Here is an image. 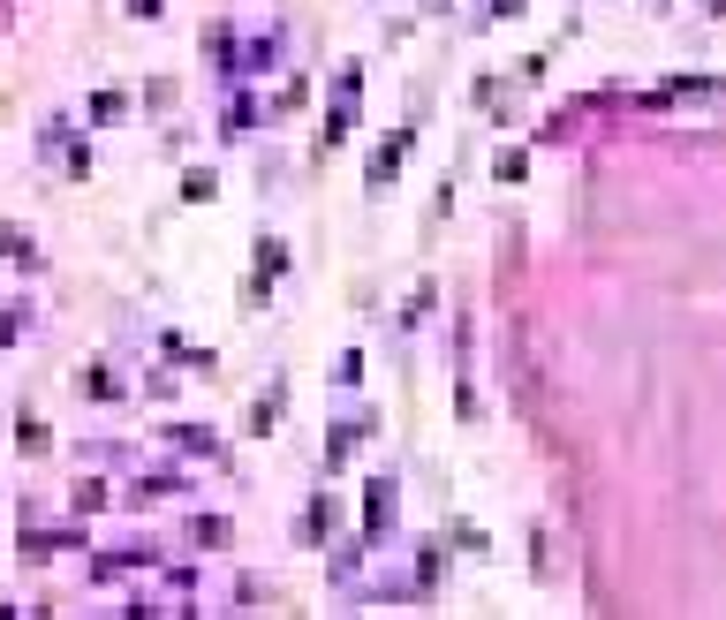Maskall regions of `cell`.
Instances as JSON below:
<instances>
[{"instance_id":"obj_3","label":"cell","mask_w":726,"mask_h":620,"mask_svg":"<svg viewBox=\"0 0 726 620\" xmlns=\"http://www.w3.org/2000/svg\"><path fill=\"white\" fill-rule=\"evenodd\" d=\"M280 265H288V250H280V235H265V242H258V273H265V280H273V273H280Z\"/></svg>"},{"instance_id":"obj_6","label":"cell","mask_w":726,"mask_h":620,"mask_svg":"<svg viewBox=\"0 0 726 620\" xmlns=\"http://www.w3.org/2000/svg\"><path fill=\"white\" fill-rule=\"evenodd\" d=\"M182 197H190V205H205V197H212V174H205V167L182 174Z\"/></svg>"},{"instance_id":"obj_5","label":"cell","mask_w":726,"mask_h":620,"mask_svg":"<svg viewBox=\"0 0 726 620\" xmlns=\"http://www.w3.org/2000/svg\"><path fill=\"white\" fill-rule=\"evenodd\" d=\"M84 394H99V401H114V394H121V379H114V371H84Z\"/></svg>"},{"instance_id":"obj_1","label":"cell","mask_w":726,"mask_h":620,"mask_svg":"<svg viewBox=\"0 0 726 620\" xmlns=\"http://www.w3.org/2000/svg\"><path fill=\"white\" fill-rule=\"evenodd\" d=\"M394 530V477H371V500H363V537Z\"/></svg>"},{"instance_id":"obj_7","label":"cell","mask_w":726,"mask_h":620,"mask_svg":"<svg viewBox=\"0 0 726 620\" xmlns=\"http://www.w3.org/2000/svg\"><path fill=\"white\" fill-rule=\"evenodd\" d=\"M76 507H84V515H91V507H106V484L84 477V484H76Z\"/></svg>"},{"instance_id":"obj_8","label":"cell","mask_w":726,"mask_h":620,"mask_svg":"<svg viewBox=\"0 0 726 620\" xmlns=\"http://www.w3.org/2000/svg\"><path fill=\"white\" fill-rule=\"evenodd\" d=\"M129 16H159V0H129Z\"/></svg>"},{"instance_id":"obj_4","label":"cell","mask_w":726,"mask_h":620,"mask_svg":"<svg viewBox=\"0 0 726 620\" xmlns=\"http://www.w3.org/2000/svg\"><path fill=\"white\" fill-rule=\"evenodd\" d=\"M46 447H53V431L38 424V416H23V454H46Z\"/></svg>"},{"instance_id":"obj_2","label":"cell","mask_w":726,"mask_h":620,"mask_svg":"<svg viewBox=\"0 0 726 620\" xmlns=\"http://www.w3.org/2000/svg\"><path fill=\"white\" fill-rule=\"evenodd\" d=\"M121 114H129V91H91V121H99V129L121 121Z\"/></svg>"}]
</instances>
